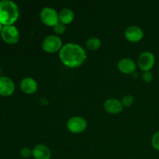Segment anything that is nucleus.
I'll list each match as a JSON object with an SVG mask.
<instances>
[{
  "instance_id": "18",
  "label": "nucleus",
  "mask_w": 159,
  "mask_h": 159,
  "mask_svg": "<svg viewBox=\"0 0 159 159\" xmlns=\"http://www.w3.org/2000/svg\"><path fill=\"white\" fill-rule=\"evenodd\" d=\"M121 102H122L123 106H124V107H130V106H131L133 104L134 97L132 96H130V95L124 96Z\"/></svg>"
},
{
  "instance_id": "8",
  "label": "nucleus",
  "mask_w": 159,
  "mask_h": 159,
  "mask_svg": "<svg viewBox=\"0 0 159 159\" xmlns=\"http://www.w3.org/2000/svg\"><path fill=\"white\" fill-rule=\"evenodd\" d=\"M15 91V84L9 77H0V95L3 96H11Z\"/></svg>"
},
{
  "instance_id": "11",
  "label": "nucleus",
  "mask_w": 159,
  "mask_h": 159,
  "mask_svg": "<svg viewBox=\"0 0 159 159\" xmlns=\"http://www.w3.org/2000/svg\"><path fill=\"white\" fill-rule=\"evenodd\" d=\"M20 88L26 94H34L38 88L37 82L32 78H25L20 82Z\"/></svg>"
},
{
  "instance_id": "14",
  "label": "nucleus",
  "mask_w": 159,
  "mask_h": 159,
  "mask_svg": "<svg viewBox=\"0 0 159 159\" xmlns=\"http://www.w3.org/2000/svg\"><path fill=\"white\" fill-rule=\"evenodd\" d=\"M59 16V22H61L63 24H68L71 23L74 20L75 14L72 10L69 9H62L58 14Z\"/></svg>"
},
{
  "instance_id": "1",
  "label": "nucleus",
  "mask_w": 159,
  "mask_h": 159,
  "mask_svg": "<svg viewBox=\"0 0 159 159\" xmlns=\"http://www.w3.org/2000/svg\"><path fill=\"white\" fill-rule=\"evenodd\" d=\"M59 57L67 67L77 68L84 63L86 59V53L80 45L69 43L62 47L59 52Z\"/></svg>"
},
{
  "instance_id": "4",
  "label": "nucleus",
  "mask_w": 159,
  "mask_h": 159,
  "mask_svg": "<svg viewBox=\"0 0 159 159\" xmlns=\"http://www.w3.org/2000/svg\"><path fill=\"white\" fill-rule=\"evenodd\" d=\"M62 40L60 37L55 35H51L47 37L43 40L42 48L48 53H55L61 49Z\"/></svg>"
},
{
  "instance_id": "15",
  "label": "nucleus",
  "mask_w": 159,
  "mask_h": 159,
  "mask_svg": "<svg viewBox=\"0 0 159 159\" xmlns=\"http://www.w3.org/2000/svg\"><path fill=\"white\" fill-rule=\"evenodd\" d=\"M86 47L90 51H96L101 46V40L98 37H92L86 40Z\"/></svg>"
},
{
  "instance_id": "20",
  "label": "nucleus",
  "mask_w": 159,
  "mask_h": 159,
  "mask_svg": "<svg viewBox=\"0 0 159 159\" xmlns=\"http://www.w3.org/2000/svg\"><path fill=\"white\" fill-rule=\"evenodd\" d=\"M142 79L145 82H151L152 81V79H153L152 73L150 71H144L142 75Z\"/></svg>"
},
{
  "instance_id": "22",
  "label": "nucleus",
  "mask_w": 159,
  "mask_h": 159,
  "mask_svg": "<svg viewBox=\"0 0 159 159\" xmlns=\"http://www.w3.org/2000/svg\"><path fill=\"white\" fill-rule=\"evenodd\" d=\"M0 73H1V69H0Z\"/></svg>"
},
{
  "instance_id": "5",
  "label": "nucleus",
  "mask_w": 159,
  "mask_h": 159,
  "mask_svg": "<svg viewBox=\"0 0 159 159\" xmlns=\"http://www.w3.org/2000/svg\"><path fill=\"white\" fill-rule=\"evenodd\" d=\"M40 20L47 26H54L59 22V16L54 9L46 7L40 12Z\"/></svg>"
},
{
  "instance_id": "12",
  "label": "nucleus",
  "mask_w": 159,
  "mask_h": 159,
  "mask_svg": "<svg viewBox=\"0 0 159 159\" xmlns=\"http://www.w3.org/2000/svg\"><path fill=\"white\" fill-rule=\"evenodd\" d=\"M32 153L35 159H50L51 157V152L49 148L43 144L35 146L33 149Z\"/></svg>"
},
{
  "instance_id": "7",
  "label": "nucleus",
  "mask_w": 159,
  "mask_h": 159,
  "mask_svg": "<svg viewBox=\"0 0 159 159\" xmlns=\"http://www.w3.org/2000/svg\"><path fill=\"white\" fill-rule=\"evenodd\" d=\"M155 62V55L149 51L143 52L138 58V65H139L140 68L144 71H150L153 68Z\"/></svg>"
},
{
  "instance_id": "3",
  "label": "nucleus",
  "mask_w": 159,
  "mask_h": 159,
  "mask_svg": "<svg viewBox=\"0 0 159 159\" xmlns=\"http://www.w3.org/2000/svg\"><path fill=\"white\" fill-rule=\"evenodd\" d=\"M1 37L6 43L9 44H15L19 41L20 33L18 29L13 25L4 26L1 31Z\"/></svg>"
},
{
  "instance_id": "13",
  "label": "nucleus",
  "mask_w": 159,
  "mask_h": 159,
  "mask_svg": "<svg viewBox=\"0 0 159 159\" xmlns=\"http://www.w3.org/2000/svg\"><path fill=\"white\" fill-rule=\"evenodd\" d=\"M118 68L124 74H130L133 73L136 69V65L133 60L130 58L121 59L118 62Z\"/></svg>"
},
{
  "instance_id": "9",
  "label": "nucleus",
  "mask_w": 159,
  "mask_h": 159,
  "mask_svg": "<svg viewBox=\"0 0 159 159\" xmlns=\"http://www.w3.org/2000/svg\"><path fill=\"white\" fill-rule=\"evenodd\" d=\"M125 37L127 40L130 42H138L144 37L143 30L137 26H130L126 29L124 33Z\"/></svg>"
},
{
  "instance_id": "16",
  "label": "nucleus",
  "mask_w": 159,
  "mask_h": 159,
  "mask_svg": "<svg viewBox=\"0 0 159 159\" xmlns=\"http://www.w3.org/2000/svg\"><path fill=\"white\" fill-rule=\"evenodd\" d=\"M53 28H54V32L57 34H63V33L65 31V30H66V26H65V25L63 24V23H61V22H58L55 26H53Z\"/></svg>"
},
{
  "instance_id": "21",
  "label": "nucleus",
  "mask_w": 159,
  "mask_h": 159,
  "mask_svg": "<svg viewBox=\"0 0 159 159\" xmlns=\"http://www.w3.org/2000/svg\"><path fill=\"white\" fill-rule=\"evenodd\" d=\"M2 25L1 24V23H0V33H1V31H2Z\"/></svg>"
},
{
  "instance_id": "6",
  "label": "nucleus",
  "mask_w": 159,
  "mask_h": 159,
  "mask_svg": "<svg viewBox=\"0 0 159 159\" xmlns=\"http://www.w3.org/2000/svg\"><path fill=\"white\" fill-rule=\"evenodd\" d=\"M67 127L71 133L80 134L86 129L87 122L83 117L73 116L68 120L67 123Z\"/></svg>"
},
{
  "instance_id": "19",
  "label": "nucleus",
  "mask_w": 159,
  "mask_h": 159,
  "mask_svg": "<svg viewBox=\"0 0 159 159\" xmlns=\"http://www.w3.org/2000/svg\"><path fill=\"white\" fill-rule=\"evenodd\" d=\"M20 155H21V156L23 157V158H30L31 155H33V153H32V151H31L29 148L26 147V148H23L20 150Z\"/></svg>"
},
{
  "instance_id": "10",
  "label": "nucleus",
  "mask_w": 159,
  "mask_h": 159,
  "mask_svg": "<svg viewBox=\"0 0 159 159\" xmlns=\"http://www.w3.org/2000/svg\"><path fill=\"white\" fill-rule=\"evenodd\" d=\"M123 104L116 99H109L104 102V108L109 113L117 114L123 110Z\"/></svg>"
},
{
  "instance_id": "17",
  "label": "nucleus",
  "mask_w": 159,
  "mask_h": 159,
  "mask_svg": "<svg viewBox=\"0 0 159 159\" xmlns=\"http://www.w3.org/2000/svg\"><path fill=\"white\" fill-rule=\"evenodd\" d=\"M152 147L155 149V150L159 151V130L155 133L153 135L152 139Z\"/></svg>"
},
{
  "instance_id": "2",
  "label": "nucleus",
  "mask_w": 159,
  "mask_h": 159,
  "mask_svg": "<svg viewBox=\"0 0 159 159\" xmlns=\"http://www.w3.org/2000/svg\"><path fill=\"white\" fill-rule=\"evenodd\" d=\"M18 17L19 9L16 3L9 0L0 2V23L2 25H12Z\"/></svg>"
}]
</instances>
